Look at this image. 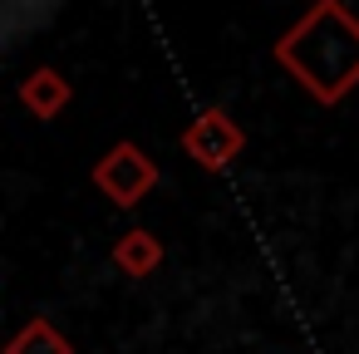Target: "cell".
Segmentation results:
<instances>
[{"label":"cell","mask_w":359,"mask_h":354,"mask_svg":"<svg viewBox=\"0 0 359 354\" xmlns=\"http://www.w3.org/2000/svg\"><path fill=\"white\" fill-rule=\"evenodd\" d=\"M276 64L325 109H334L359 84V15L344 0H320L310 6L280 40Z\"/></svg>","instance_id":"cell-1"},{"label":"cell","mask_w":359,"mask_h":354,"mask_svg":"<svg viewBox=\"0 0 359 354\" xmlns=\"http://www.w3.org/2000/svg\"><path fill=\"white\" fill-rule=\"evenodd\" d=\"M94 187L118 207V212H133L153 187H158V163L138 148V143H114L99 163H94Z\"/></svg>","instance_id":"cell-2"},{"label":"cell","mask_w":359,"mask_h":354,"mask_svg":"<svg viewBox=\"0 0 359 354\" xmlns=\"http://www.w3.org/2000/svg\"><path fill=\"white\" fill-rule=\"evenodd\" d=\"M182 153H187L197 168L222 172V168H231V163L246 153V128H241L222 104H212V109H202V114L182 128Z\"/></svg>","instance_id":"cell-3"},{"label":"cell","mask_w":359,"mask_h":354,"mask_svg":"<svg viewBox=\"0 0 359 354\" xmlns=\"http://www.w3.org/2000/svg\"><path fill=\"white\" fill-rule=\"evenodd\" d=\"M20 104L40 118V123H50V118H60L65 109H69V99H74V89H69V79L60 74V69H50V64H40V69H30L25 79H20Z\"/></svg>","instance_id":"cell-4"},{"label":"cell","mask_w":359,"mask_h":354,"mask_svg":"<svg viewBox=\"0 0 359 354\" xmlns=\"http://www.w3.org/2000/svg\"><path fill=\"white\" fill-rule=\"evenodd\" d=\"M114 266H118L128 280H143V275H153V271L163 266V241H158L148 226H133V231H123V236L114 241Z\"/></svg>","instance_id":"cell-5"},{"label":"cell","mask_w":359,"mask_h":354,"mask_svg":"<svg viewBox=\"0 0 359 354\" xmlns=\"http://www.w3.org/2000/svg\"><path fill=\"white\" fill-rule=\"evenodd\" d=\"M6 354H74V344L65 339V329H60L50 315H35V320H25V325L11 334Z\"/></svg>","instance_id":"cell-6"},{"label":"cell","mask_w":359,"mask_h":354,"mask_svg":"<svg viewBox=\"0 0 359 354\" xmlns=\"http://www.w3.org/2000/svg\"><path fill=\"white\" fill-rule=\"evenodd\" d=\"M310 6H320V0H310Z\"/></svg>","instance_id":"cell-7"}]
</instances>
